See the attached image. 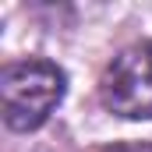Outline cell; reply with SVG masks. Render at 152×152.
<instances>
[{
	"mask_svg": "<svg viewBox=\"0 0 152 152\" xmlns=\"http://www.w3.org/2000/svg\"><path fill=\"white\" fill-rule=\"evenodd\" d=\"M103 152H152V142H117V145H106Z\"/></svg>",
	"mask_w": 152,
	"mask_h": 152,
	"instance_id": "3957f363",
	"label": "cell"
},
{
	"mask_svg": "<svg viewBox=\"0 0 152 152\" xmlns=\"http://www.w3.org/2000/svg\"><path fill=\"white\" fill-rule=\"evenodd\" d=\"M67 92V75L50 60H18L0 71L4 124L11 131H36L60 106Z\"/></svg>",
	"mask_w": 152,
	"mask_h": 152,
	"instance_id": "6da1fadb",
	"label": "cell"
},
{
	"mask_svg": "<svg viewBox=\"0 0 152 152\" xmlns=\"http://www.w3.org/2000/svg\"><path fill=\"white\" fill-rule=\"evenodd\" d=\"M103 106L127 120H152V42L127 46L99 81Z\"/></svg>",
	"mask_w": 152,
	"mask_h": 152,
	"instance_id": "7a4b0ae2",
	"label": "cell"
}]
</instances>
